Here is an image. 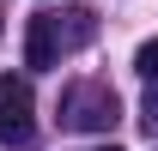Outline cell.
Instances as JSON below:
<instances>
[{"mask_svg":"<svg viewBox=\"0 0 158 151\" xmlns=\"http://www.w3.org/2000/svg\"><path fill=\"white\" fill-rule=\"evenodd\" d=\"M116 115H122L116 91L98 85V79H79V85L61 91V127H73V133H110Z\"/></svg>","mask_w":158,"mask_h":151,"instance_id":"6da1fadb","label":"cell"},{"mask_svg":"<svg viewBox=\"0 0 158 151\" xmlns=\"http://www.w3.org/2000/svg\"><path fill=\"white\" fill-rule=\"evenodd\" d=\"M31 115H37L31 85L12 79V73H0V139H24L31 133Z\"/></svg>","mask_w":158,"mask_h":151,"instance_id":"7a4b0ae2","label":"cell"},{"mask_svg":"<svg viewBox=\"0 0 158 151\" xmlns=\"http://www.w3.org/2000/svg\"><path fill=\"white\" fill-rule=\"evenodd\" d=\"M24 60H31V67H55V60H61L55 18H31V24H24Z\"/></svg>","mask_w":158,"mask_h":151,"instance_id":"3957f363","label":"cell"},{"mask_svg":"<svg viewBox=\"0 0 158 151\" xmlns=\"http://www.w3.org/2000/svg\"><path fill=\"white\" fill-rule=\"evenodd\" d=\"M55 37H61V48H85V42L98 37V24H91L85 6H73V12H61V18H55Z\"/></svg>","mask_w":158,"mask_h":151,"instance_id":"277c9868","label":"cell"},{"mask_svg":"<svg viewBox=\"0 0 158 151\" xmlns=\"http://www.w3.org/2000/svg\"><path fill=\"white\" fill-rule=\"evenodd\" d=\"M134 73L146 79V85H158V42H140V55H134Z\"/></svg>","mask_w":158,"mask_h":151,"instance_id":"5b68a950","label":"cell"},{"mask_svg":"<svg viewBox=\"0 0 158 151\" xmlns=\"http://www.w3.org/2000/svg\"><path fill=\"white\" fill-rule=\"evenodd\" d=\"M140 127H146V133L158 139V85L146 91V103H140Z\"/></svg>","mask_w":158,"mask_h":151,"instance_id":"8992f818","label":"cell"},{"mask_svg":"<svg viewBox=\"0 0 158 151\" xmlns=\"http://www.w3.org/2000/svg\"><path fill=\"white\" fill-rule=\"evenodd\" d=\"M98 151H122V145H98Z\"/></svg>","mask_w":158,"mask_h":151,"instance_id":"52a82bcc","label":"cell"}]
</instances>
